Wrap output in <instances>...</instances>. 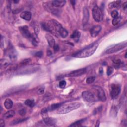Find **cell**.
<instances>
[{"instance_id": "6da1fadb", "label": "cell", "mask_w": 127, "mask_h": 127, "mask_svg": "<svg viewBox=\"0 0 127 127\" xmlns=\"http://www.w3.org/2000/svg\"><path fill=\"white\" fill-rule=\"evenodd\" d=\"M98 45L99 44L98 43L93 44L92 45L74 54L73 57L77 58H84L90 57L96 51Z\"/></svg>"}, {"instance_id": "7a4b0ae2", "label": "cell", "mask_w": 127, "mask_h": 127, "mask_svg": "<svg viewBox=\"0 0 127 127\" xmlns=\"http://www.w3.org/2000/svg\"><path fill=\"white\" fill-rule=\"evenodd\" d=\"M81 106V103L72 102L68 103L61 106L57 110V113L59 114H64L70 112V111L78 109Z\"/></svg>"}, {"instance_id": "3957f363", "label": "cell", "mask_w": 127, "mask_h": 127, "mask_svg": "<svg viewBox=\"0 0 127 127\" xmlns=\"http://www.w3.org/2000/svg\"><path fill=\"white\" fill-rule=\"evenodd\" d=\"M92 15L94 19L97 22H100L103 20V14L102 11L97 6H95L93 7Z\"/></svg>"}, {"instance_id": "277c9868", "label": "cell", "mask_w": 127, "mask_h": 127, "mask_svg": "<svg viewBox=\"0 0 127 127\" xmlns=\"http://www.w3.org/2000/svg\"><path fill=\"white\" fill-rule=\"evenodd\" d=\"M127 44L126 41L120 44H117L116 45L112 46L111 48H109V49H108L106 51L105 53L107 54H110L117 52L119 51H120L121 50L125 48L127 46Z\"/></svg>"}, {"instance_id": "5b68a950", "label": "cell", "mask_w": 127, "mask_h": 127, "mask_svg": "<svg viewBox=\"0 0 127 127\" xmlns=\"http://www.w3.org/2000/svg\"><path fill=\"white\" fill-rule=\"evenodd\" d=\"M27 88V86L25 85H20V86H18L12 87V88L8 90L7 91H6L4 94V96H10V95L13 94L14 93H17L18 92H19L21 91H22L25 90V89Z\"/></svg>"}, {"instance_id": "8992f818", "label": "cell", "mask_w": 127, "mask_h": 127, "mask_svg": "<svg viewBox=\"0 0 127 127\" xmlns=\"http://www.w3.org/2000/svg\"><path fill=\"white\" fill-rule=\"evenodd\" d=\"M39 68L37 67H28L23 68L18 71V75H25V74H29L35 72L38 70Z\"/></svg>"}, {"instance_id": "52a82bcc", "label": "cell", "mask_w": 127, "mask_h": 127, "mask_svg": "<svg viewBox=\"0 0 127 127\" xmlns=\"http://www.w3.org/2000/svg\"><path fill=\"white\" fill-rule=\"evenodd\" d=\"M121 91L120 86L118 84H113L111 87L110 95L112 98L114 99L116 98L120 93Z\"/></svg>"}, {"instance_id": "ba28073f", "label": "cell", "mask_w": 127, "mask_h": 127, "mask_svg": "<svg viewBox=\"0 0 127 127\" xmlns=\"http://www.w3.org/2000/svg\"><path fill=\"white\" fill-rule=\"evenodd\" d=\"M82 97L85 101L89 102H93L96 99L94 95L92 92L89 91H85L83 92Z\"/></svg>"}, {"instance_id": "9c48e42d", "label": "cell", "mask_w": 127, "mask_h": 127, "mask_svg": "<svg viewBox=\"0 0 127 127\" xmlns=\"http://www.w3.org/2000/svg\"><path fill=\"white\" fill-rule=\"evenodd\" d=\"M94 88L97 91V96L98 99L101 101H105L106 100V97L104 90L101 87L98 86H94Z\"/></svg>"}, {"instance_id": "30bf717a", "label": "cell", "mask_w": 127, "mask_h": 127, "mask_svg": "<svg viewBox=\"0 0 127 127\" xmlns=\"http://www.w3.org/2000/svg\"><path fill=\"white\" fill-rule=\"evenodd\" d=\"M86 71V68L78 69V70H76L72 71L71 72L68 74L67 75V76L74 77V76H80L84 74V73H85Z\"/></svg>"}, {"instance_id": "8fae6325", "label": "cell", "mask_w": 127, "mask_h": 127, "mask_svg": "<svg viewBox=\"0 0 127 127\" xmlns=\"http://www.w3.org/2000/svg\"><path fill=\"white\" fill-rule=\"evenodd\" d=\"M19 29L23 37H25L26 38L30 39L31 37L32 36V34L30 32V31L28 28V27L27 26H23L20 27Z\"/></svg>"}, {"instance_id": "7c38bea8", "label": "cell", "mask_w": 127, "mask_h": 127, "mask_svg": "<svg viewBox=\"0 0 127 127\" xmlns=\"http://www.w3.org/2000/svg\"><path fill=\"white\" fill-rule=\"evenodd\" d=\"M43 121L45 124L49 126H53L56 124V120L55 119L50 118L48 116L44 117Z\"/></svg>"}, {"instance_id": "4fadbf2b", "label": "cell", "mask_w": 127, "mask_h": 127, "mask_svg": "<svg viewBox=\"0 0 127 127\" xmlns=\"http://www.w3.org/2000/svg\"><path fill=\"white\" fill-rule=\"evenodd\" d=\"M101 30V27L100 25L94 26L90 30L91 35L93 37H95L99 33Z\"/></svg>"}, {"instance_id": "5bb4252c", "label": "cell", "mask_w": 127, "mask_h": 127, "mask_svg": "<svg viewBox=\"0 0 127 127\" xmlns=\"http://www.w3.org/2000/svg\"><path fill=\"white\" fill-rule=\"evenodd\" d=\"M89 18V13L88 9L86 7H84L83 9V25H85L88 22Z\"/></svg>"}, {"instance_id": "9a60e30c", "label": "cell", "mask_w": 127, "mask_h": 127, "mask_svg": "<svg viewBox=\"0 0 127 127\" xmlns=\"http://www.w3.org/2000/svg\"><path fill=\"white\" fill-rule=\"evenodd\" d=\"M45 37L47 39L48 43L49 46L51 47H54V46L55 45V41L53 37L50 34L47 33L46 34Z\"/></svg>"}, {"instance_id": "2e32d148", "label": "cell", "mask_w": 127, "mask_h": 127, "mask_svg": "<svg viewBox=\"0 0 127 127\" xmlns=\"http://www.w3.org/2000/svg\"><path fill=\"white\" fill-rule=\"evenodd\" d=\"M66 4V1L63 0H55L52 2V6L55 7L60 8L63 7Z\"/></svg>"}, {"instance_id": "e0dca14e", "label": "cell", "mask_w": 127, "mask_h": 127, "mask_svg": "<svg viewBox=\"0 0 127 127\" xmlns=\"http://www.w3.org/2000/svg\"><path fill=\"white\" fill-rule=\"evenodd\" d=\"M8 53H9V58L12 61L16 60V59L17 58V51L14 50V49L11 47V48L9 50Z\"/></svg>"}, {"instance_id": "ac0fdd59", "label": "cell", "mask_w": 127, "mask_h": 127, "mask_svg": "<svg viewBox=\"0 0 127 127\" xmlns=\"http://www.w3.org/2000/svg\"><path fill=\"white\" fill-rule=\"evenodd\" d=\"M20 17L25 20L29 21L31 18V13L28 11L23 12L21 13Z\"/></svg>"}, {"instance_id": "d6986e66", "label": "cell", "mask_w": 127, "mask_h": 127, "mask_svg": "<svg viewBox=\"0 0 127 127\" xmlns=\"http://www.w3.org/2000/svg\"><path fill=\"white\" fill-rule=\"evenodd\" d=\"M57 32H58L59 34H60V35L62 38H66L68 36V31L66 29H65V28H64L62 26L59 29V30H58Z\"/></svg>"}, {"instance_id": "ffe728a7", "label": "cell", "mask_w": 127, "mask_h": 127, "mask_svg": "<svg viewBox=\"0 0 127 127\" xmlns=\"http://www.w3.org/2000/svg\"><path fill=\"white\" fill-rule=\"evenodd\" d=\"M80 36H81L80 32L77 30H76L71 35L70 38L74 39L75 41H77L78 40L79 38H80Z\"/></svg>"}, {"instance_id": "44dd1931", "label": "cell", "mask_w": 127, "mask_h": 127, "mask_svg": "<svg viewBox=\"0 0 127 127\" xmlns=\"http://www.w3.org/2000/svg\"><path fill=\"white\" fill-rule=\"evenodd\" d=\"M4 106L6 109H10L13 106V102L10 99H6L4 102Z\"/></svg>"}, {"instance_id": "7402d4cb", "label": "cell", "mask_w": 127, "mask_h": 127, "mask_svg": "<svg viewBox=\"0 0 127 127\" xmlns=\"http://www.w3.org/2000/svg\"><path fill=\"white\" fill-rule=\"evenodd\" d=\"M121 2L119 1H117L110 3L109 5V7L110 9H112L113 7L117 8V9H119L121 6Z\"/></svg>"}, {"instance_id": "603a6c76", "label": "cell", "mask_w": 127, "mask_h": 127, "mask_svg": "<svg viewBox=\"0 0 127 127\" xmlns=\"http://www.w3.org/2000/svg\"><path fill=\"white\" fill-rule=\"evenodd\" d=\"M10 64V62L6 59H1L0 65H1V68L2 69H4L9 66Z\"/></svg>"}, {"instance_id": "cb8c5ba5", "label": "cell", "mask_w": 127, "mask_h": 127, "mask_svg": "<svg viewBox=\"0 0 127 127\" xmlns=\"http://www.w3.org/2000/svg\"><path fill=\"white\" fill-rule=\"evenodd\" d=\"M15 115V112L13 110H11L8 111L6 113L4 116L3 117L4 119H9L10 118H12L14 116V115Z\"/></svg>"}, {"instance_id": "d4e9b609", "label": "cell", "mask_w": 127, "mask_h": 127, "mask_svg": "<svg viewBox=\"0 0 127 127\" xmlns=\"http://www.w3.org/2000/svg\"><path fill=\"white\" fill-rule=\"evenodd\" d=\"M25 104L30 107H33L35 105V102L33 100L27 99L25 101Z\"/></svg>"}, {"instance_id": "484cf974", "label": "cell", "mask_w": 127, "mask_h": 127, "mask_svg": "<svg viewBox=\"0 0 127 127\" xmlns=\"http://www.w3.org/2000/svg\"><path fill=\"white\" fill-rule=\"evenodd\" d=\"M61 106V104L60 103H57V104H54L52 105H51L48 108V111H52L56 109L59 108Z\"/></svg>"}, {"instance_id": "4316f807", "label": "cell", "mask_w": 127, "mask_h": 127, "mask_svg": "<svg viewBox=\"0 0 127 127\" xmlns=\"http://www.w3.org/2000/svg\"><path fill=\"white\" fill-rule=\"evenodd\" d=\"M120 21H121V18H120V17H118L116 18H114L113 20H112L113 25L114 26L117 25L119 23V22H120Z\"/></svg>"}, {"instance_id": "83f0119b", "label": "cell", "mask_w": 127, "mask_h": 127, "mask_svg": "<svg viewBox=\"0 0 127 127\" xmlns=\"http://www.w3.org/2000/svg\"><path fill=\"white\" fill-rule=\"evenodd\" d=\"M84 121L83 119H82V120L77 121L75 123H73V124H71L70 126V127H77V126H80L83 123V122Z\"/></svg>"}, {"instance_id": "f1b7e54d", "label": "cell", "mask_w": 127, "mask_h": 127, "mask_svg": "<svg viewBox=\"0 0 127 127\" xmlns=\"http://www.w3.org/2000/svg\"><path fill=\"white\" fill-rule=\"evenodd\" d=\"M95 79V76H90L87 78L86 82L87 84H91L94 82Z\"/></svg>"}, {"instance_id": "f546056e", "label": "cell", "mask_w": 127, "mask_h": 127, "mask_svg": "<svg viewBox=\"0 0 127 127\" xmlns=\"http://www.w3.org/2000/svg\"><path fill=\"white\" fill-rule=\"evenodd\" d=\"M26 120V118L25 119H17V120H14L13 123H12V125H15V124H19V123H20L23 121H25Z\"/></svg>"}, {"instance_id": "4dcf8cb0", "label": "cell", "mask_w": 127, "mask_h": 127, "mask_svg": "<svg viewBox=\"0 0 127 127\" xmlns=\"http://www.w3.org/2000/svg\"><path fill=\"white\" fill-rule=\"evenodd\" d=\"M114 71V69L112 67H109L107 68V75L109 76H110L111 74H112Z\"/></svg>"}, {"instance_id": "1f68e13d", "label": "cell", "mask_w": 127, "mask_h": 127, "mask_svg": "<svg viewBox=\"0 0 127 127\" xmlns=\"http://www.w3.org/2000/svg\"><path fill=\"white\" fill-rule=\"evenodd\" d=\"M66 85V82L64 80H62L59 83V87L61 89H64Z\"/></svg>"}, {"instance_id": "d6a6232c", "label": "cell", "mask_w": 127, "mask_h": 127, "mask_svg": "<svg viewBox=\"0 0 127 127\" xmlns=\"http://www.w3.org/2000/svg\"><path fill=\"white\" fill-rule=\"evenodd\" d=\"M44 91H45V88L43 87H40V88H39L37 90V93L38 95H41L44 93Z\"/></svg>"}, {"instance_id": "836d02e7", "label": "cell", "mask_w": 127, "mask_h": 127, "mask_svg": "<svg viewBox=\"0 0 127 127\" xmlns=\"http://www.w3.org/2000/svg\"><path fill=\"white\" fill-rule=\"evenodd\" d=\"M118 12L116 10H114L112 12H111V16L112 17L114 18H116L118 17Z\"/></svg>"}, {"instance_id": "e575fe53", "label": "cell", "mask_w": 127, "mask_h": 127, "mask_svg": "<svg viewBox=\"0 0 127 127\" xmlns=\"http://www.w3.org/2000/svg\"><path fill=\"white\" fill-rule=\"evenodd\" d=\"M113 62L114 64L117 65H120V63H121V60H120V59H114L113 60Z\"/></svg>"}, {"instance_id": "d590c367", "label": "cell", "mask_w": 127, "mask_h": 127, "mask_svg": "<svg viewBox=\"0 0 127 127\" xmlns=\"http://www.w3.org/2000/svg\"><path fill=\"white\" fill-rule=\"evenodd\" d=\"M19 113L21 116H24L26 114V110L25 109H21L19 111Z\"/></svg>"}, {"instance_id": "8d00e7d4", "label": "cell", "mask_w": 127, "mask_h": 127, "mask_svg": "<svg viewBox=\"0 0 127 127\" xmlns=\"http://www.w3.org/2000/svg\"><path fill=\"white\" fill-rule=\"evenodd\" d=\"M35 56L38 58H41L42 56V52L41 51H38L35 53Z\"/></svg>"}, {"instance_id": "74e56055", "label": "cell", "mask_w": 127, "mask_h": 127, "mask_svg": "<svg viewBox=\"0 0 127 127\" xmlns=\"http://www.w3.org/2000/svg\"><path fill=\"white\" fill-rule=\"evenodd\" d=\"M53 48H54V51L55 52L58 51L59 50V49H60V48H59V46L58 45H56L55 44V45L54 46Z\"/></svg>"}, {"instance_id": "f35d334b", "label": "cell", "mask_w": 127, "mask_h": 127, "mask_svg": "<svg viewBox=\"0 0 127 127\" xmlns=\"http://www.w3.org/2000/svg\"><path fill=\"white\" fill-rule=\"evenodd\" d=\"M0 126H1V127H2L5 126V122L3 119H1V121H0Z\"/></svg>"}, {"instance_id": "ab89813d", "label": "cell", "mask_w": 127, "mask_h": 127, "mask_svg": "<svg viewBox=\"0 0 127 127\" xmlns=\"http://www.w3.org/2000/svg\"><path fill=\"white\" fill-rule=\"evenodd\" d=\"M123 8H124V10L127 9V2H125V3H124V4H123Z\"/></svg>"}, {"instance_id": "60d3db41", "label": "cell", "mask_w": 127, "mask_h": 127, "mask_svg": "<svg viewBox=\"0 0 127 127\" xmlns=\"http://www.w3.org/2000/svg\"><path fill=\"white\" fill-rule=\"evenodd\" d=\"M70 3H71V4H72L73 6H74L76 4V1H71Z\"/></svg>"}, {"instance_id": "b9f144b4", "label": "cell", "mask_w": 127, "mask_h": 127, "mask_svg": "<svg viewBox=\"0 0 127 127\" xmlns=\"http://www.w3.org/2000/svg\"><path fill=\"white\" fill-rule=\"evenodd\" d=\"M102 73H103V70H102V68H101L99 70V73H100L101 74H102Z\"/></svg>"}, {"instance_id": "7bdbcfd3", "label": "cell", "mask_w": 127, "mask_h": 127, "mask_svg": "<svg viewBox=\"0 0 127 127\" xmlns=\"http://www.w3.org/2000/svg\"><path fill=\"white\" fill-rule=\"evenodd\" d=\"M19 1H13V2L14 3H16V4H17V3H19Z\"/></svg>"}, {"instance_id": "ee69618b", "label": "cell", "mask_w": 127, "mask_h": 127, "mask_svg": "<svg viewBox=\"0 0 127 127\" xmlns=\"http://www.w3.org/2000/svg\"><path fill=\"white\" fill-rule=\"evenodd\" d=\"M125 58H127V53H126V54H125Z\"/></svg>"}]
</instances>
